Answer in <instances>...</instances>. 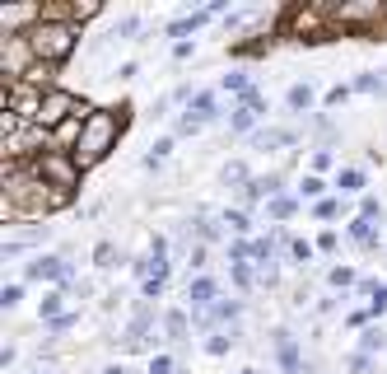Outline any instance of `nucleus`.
I'll return each mask as SVG.
<instances>
[{"mask_svg":"<svg viewBox=\"0 0 387 374\" xmlns=\"http://www.w3.org/2000/svg\"><path fill=\"white\" fill-rule=\"evenodd\" d=\"M126 112L131 108H117V112H89V122H84V132L79 140L70 145V160L79 169H94V164L107 160V150L117 145V136L126 132Z\"/></svg>","mask_w":387,"mask_h":374,"instance_id":"obj_1","label":"nucleus"},{"mask_svg":"<svg viewBox=\"0 0 387 374\" xmlns=\"http://www.w3.org/2000/svg\"><path fill=\"white\" fill-rule=\"evenodd\" d=\"M24 38H28V47H33V56L42 66H61L79 47V24H70V19H42L38 28H28Z\"/></svg>","mask_w":387,"mask_h":374,"instance_id":"obj_2","label":"nucleus"},{"mask_svg":"<svg viewBox=\"0 0 387 374\" xmlns=\"http://www.w3.org/2000/svg\"><path fill=\"white\" fill-rule=\"evenodd\" d=\"M75 117H89L84 99L70 94V89H47L42 112H38V127H42V132H61V127H66V122H75Z\"/></svg>","mask_w":387,"mask_h":374,"instance_id":"obj_3","label":"nucleus"},{"mask_svg":"<svg viewBox=\"0 0 387 374\" xmlns=\"http://www.w3.org/2000/svg\"><path fill=\"white\" fill-rule=\"evenodd\" d=\"M33 169H38V178L47 187H56V192H75L79 173H84V169L70 160V150H47L42 160H33Z\"/></svg>","mask_w":387,"mask_h":374,"instance_id":"obj_4","label":"nucleus"},{"mask_svg":"<svg viewBox=\"0 0 387 374\" xmlns=\"http://www.w3.org/2000/svg\"><path fill=\"white\" fill-rule=\"evenodd\" d=\"M42 19H47V10H42V5H5V10H0V24L10 28V38H24L19 28H24V24L38 28Z\"/></svg>","mask_w":387,"mask_h":374,"instance_id":"obj_5","label":"nucleus"},{"mask_svg":"<svg viewBox=\"0 0 387 374\" xmlns=\"http://www.w3.org/2000/svg\"><path fill=\"white\" fill-rule=\"evenodd\" d=\"M28 281H70V267L47 253V258H33L28 262Z\"/></svg>","mask_w":387,"mask_h":374,"instance_id":"obj_6","label":"nucleus"},{"mask_svg":"<svg viewBox=\"0 0 387 374\" xmlns=\"http://www.w3.org/2000/svg\"><path fill=\"white\" fill-rule=\"evenodd\" d=\"M215 281L210 276H196V281H187V299H191V309H215Z\"/></svg>","mask_w":387,"mask_h":374,"instance_id":"obj_7","label":"nucleus"},{"mask_svg":"<svg viewBox=\"0 0 387 374\" xmlns=\"http://www.w3.org/2000/svg\"><path fill=\"white\" fill-rule=\"evenodd\" d=\"M276 356H280V365H284V374H299V347H294V337L289 332H276Z\"/></svg>","mask_w":387,"mask_h":374,"instance_id":"obj_8","label":"nucleus"},{"mask_svg":"<svg viewBox=\"0 0 387 374\" xmlns=\"http://www.w3.org/2000/svg\"><path fill=\"white\" fill-rule=\"evenodd\" d=\"M238 314H243V304H238V299H224V304H215V309H206V314H201V327H210V323H229V319H238Z\"/></svg>","mask_w":387,"mask_h":374,"instance_id":"obj_9","label":"nucleus"},{"mask_svg":"<svg viewBox=\"0 0 387 374\" xmlns=\"http://www.w3.org/2000/svg\"><path fill=\"white\" fill-rule=\"evenodd\" d=\"M210 19V10H196V14H182V19H173L168 24V38H182V33H196V28Z\"/></svg>","mask_w":387,"mask_h":374,"instance_id":"obj_10","label":"nucleus"},{"mask_svg":"<svg viewBox=\"0 0 387 374\" xmlns=\"http://www.w3.org/2000/svg\"><path fill=\"white\" fill-rule=\"evenodd\" d=\"M284 103L294 108V112H308V108H312V84H308V80H304V84H289Z\"/></svg>","mask_w":387,"mask_h":374,"instance_id":"obj_11","label":"nucleus"},{"mask_svg":"<svg viewBox=\"0 0 387 374\" xmlns=\"http://www.w3.org/2000/svg\"><path fill=\"white\" fill-rule=\"evenodd\" d=\"M299 140V132H257V150H276V145H294Z\"/></svg>","mask_w":387,"mask_h":374,"instance_id":"obj_12","label":"nucleus"},{"mask_svg":"<svg viewBox=\"0 0 387 374\" xmlns=\"http://www.w3.org/2000/svg\"><path fill=\"white\" fill-rule=\"evenodd\" d=\"M350 239L364 243V248H378V234H373V225H369L364 215H355V220H350Z\"/></svg>","mask_w":387,"mask_h":374,"instance_id":"obj_13","label":"nucleus"},{"mask_svg":"<svg viewBox=\"0 0 387 374\" xmlns=\"http://www.w3.org/2000/svg\"><path fill=\"white\" fill-rule=\"evenodd\" d=\"M163 327H168V337H173V342H187V314H182V309H168Z\"/></svg>","mask_w":387,"mask_h":374,"instance_id":"obj_14","label":"nucleus"},{"mask_svg":"<svg viewBox=\"0 0 387 374\" xmlns=\"http://www.w3.org/2000/svg\"><path fill=\"white\" fill-rule=\"evenodd\" d=\"M336 187L350 197V192H360V187H364V173H360V169H341V173H336Z\"/></svg>","mask_w":387,"mask_h":374,"instance_id":"obj_15","label":"nucleus"},{"mask_svg":"<svg viewBox=\"0 0 387 374\" xmlns=\"http://www.w3.org/2000/svg\"><path fill=\"white\" fill-rule=\"evenodd\" d=\"M252 122H257V112H252V108H233V122H229V132H252Z\"/></svg>","mask_w":387,"mask_h":374,"instance_id":"obj_16","label":"nucleus"},{"mask_svg":"<svg viewBox=\"0 0 387 374\" xmlns=\"http://www.w3.org/2000/svg\"><path fill=\"white\" fill-rule=\"evenodd\" d=\"M294 206H299L294 197H271V220H289V215H294Z\"/></svg>","mask_w":387,"mask_h":374,"instance_id":"obj_17","label":"nucleus"},{"mask_svg":"<svg viewBox=\"0 0 387 374\" xmlns=\"http://www.w3.org/2000/svg\"><path fill=\"white\" fill-rule=\"evenodd\" d=\"M360 347H364V356H369V351H383V347H387V332H383V327H369Z\"/></svg>","mask_w":387,"mask_h":374,"instance_id":"obj_18","label":"nucleus"},{"mask_svg":"<svg viewBox=\"0 0 387 374\" xmlns=\"http://www.w3.org/2000/svg\"><path fill=\"white\" fill-rule=\"evenodd\" d=\"M224 225H229L233 234H248V229H252V220H248V211H224Z\"/></svg>","mask_w":387,"mask_h":374,"instance_id":"obj_19","label":"nucleus"},{"mask_svg":"<svg viewBox=\"0 0 387 374\" xmlns=\"http://www.w3.org/2000/svg\"><path fill=\"white\" fill-rule=\"evenodd\" d=\"M61 299H66L61 290H52L47 299H42V319H47V323H56V319H61Z\"/></svg>","mask_w":387,"mask_h":374,"instance_id":"obj_20","label":"nucleus"},{"mask_svg":"<svg viewBox=\"0 0 387 374\" xmlns=\"http://www.w3.org/2000/svg\"><path fill=\"white\" fill-rule=\"evenodd\" d=\"M322 192H327V183H322L317 173H308V178L299 183V197H322ZM322 201H327V197H322Z\"/></svg>","mask_w":387,"mask_h":374,"instance_id":"obj_21","label":"nucleus"},{"mask_svg":"<svg viewBox=\"0 0 387 374\" xmlns=\"http://www.w3.org/2000/svg\"><path fill=\"white\" fill-rule=\"evenodd\" d=\"M224 89H233V94L243 99V94H248L252 84H248V75H243V71H229V75H224Z\"/></svg>","mask_w":387,"mask_h":374,"instance_id":"obj_22","label":"nucleus"},{"mask_svg":"<svg viewBox=\"0 0 387 374\" xmlns=\"http://www.w3.org/2000/svg\"><path fill=\"white\" fill-rule=\"evenodd\" d=\"M94 14H103V5H70V24H79V19H94Z\"/></svg>","mask_w":387,"mask_h":374,"instance_id":"obj_23","label":"nucleus"},{"mask_svg":"<svg viewBox=\"0 0 387 374\" xmlns=\"http://www.w3.org/2000/svg\"><path fill=\"white\" fill-rule=\"evenodd\" d=\"M206 122H210V117H201V112H191V108H187V117H182V127H178V132H182V136H191V132H201Z\"/></svg>","mask_w":387,"mask_h":374,"instance_id":"obj_24","label":"nucleus"},{"mask_svg":"<svg viewBox=\"0 0 387 374\" xmlns=\"http://www.w3.org/2000/svg\"><path fill=\"white\" fill-rule=\"evenodd\" d=\"M289 258H294V262H312V243L308 239H294V243H289Z\"/></svg>","mask_w":387,"mask_h":374,"instance_id":"obj_25","label":"nucleus"},{"mask_svg":"<svg viewBox=\"0 0 387 374\" xmlns=\"http://www.w3.org/2000/svg\"><path fill=\"white\" fill-rule=\"evenodd\" d=\"M117 33H122V38H126V33H140V19H135V14H122V19L112 24V38H117Z\"/></svg>","mask_w":387,"mask_h":374,"instance_id":"obj_26","label":"nucleus"},{"mask_svg":"<svg viewBox=\"0 0 387 374\" xmlns=\"http://www.w3.org/2000/svg\"><path fill=\"white\" fill-rule=\"evenodd\" d=\"M229 347H233V332H229V337H224V332H215V337L206 342V351H210V356H224Z\"/></svg>","mask_w":387,"mask_h":374,"instance_id":"obj_27","label":"nucleus"},{"mask_svg":"<svg viewBox=\"0 0 387 374\" xmlns=\"http://www.w3.org/2000/svg\"><path fill=\"white\" fill-rule=\"evenodd\" d=\"M224 183H252V178H248V169H243V164H224Z\"/></svg>","mask_w":387,"mask_h":374,"instance_id":"obj_28","label":"nucleus"},{"mask_svg":"<svg viewBox=\"0 0 387 374\" xmlns=\"http://www.w3.org/2000/svg\"><path fill=\"white\" fill-rule=\"evenodd\" d=\"M94 258H98V267H117V262H112V258H117V248H112V243H98V248H94Z\"/></svg>","mask_w":387,"mask_h":374,"instance_id":"obj_29","label":"nucleus"},{"mask_svg":"<svg viewBox=\"0 0 387 374\" xmlns=\"http://www.w3.org/2000/svg\"><path fill=\"white\" fill-rule=\"evenodd\" d=\"M19 299H24V286H5V290H0V304H5V309H14Z\"/></svg>","mask_w":387,"mask_h":374,"instance_id":"obj_30","label":"nucleus"},{"mask_svg":"<svg viewBox=\"0 0 387 374\" xmlns=\"http://www.w3.org/2000/svg\"><path fill=\"white\" fill-rule=\"evenodd\" d=\"M150 374H178V365H173L168 356H155V360H150Z\"/></svg>","mask_w":387,"mask_h":374,"instance_id":"obj_31","label":"nucleus"},{"mask_svg":"<svg viewBox=\"0 0 387 374\" xmlns=\"http://www.w3.org/2000/svg\"><path fill=\"white\" fill-rule=\"evenodd\" d=\"M233 281H238V286H243V290H248V286H252V271H248V262H233Z\"/></svg>","mask_w":387,"mask_h":374,"instance_id":"obj_32","label":"nucleus"},{"mask_svg":"<svg viewBox=\"0 0 387 374\" xmlns=\"http://www.w3.org/2000/svg\"><path fill=\"white\" fill-rule=\"evenodd\" d=\"M350 89H355V84H336V89H327V108H336L345 94H350Z\"/></svg>","mask_w":387,"mask_h":374,"instance_id":"obj_33","label":"nucleus"},{"mask_svg":"<svg viewBox=\"0 0 387 374\" xmlns=\"http://www.w3.org/2000/svg\"><path fill=\"white\" fill-rule=\"evenodd\" d=\"M332 286H355V271H350V267H336L332 271Z\"/></svg>","mask_w":387,"mask_h":374,"instance_id":"obj_34","label":"nucleus"},{"mask_svg":"<svg viewBox=\"0 0 387 374\" xmlns=\"http://www.w3.org/2000/svg\"><path fill=\"white\" fill-rule=\"evenodd\" d=\"M336 211H341V201H332V197H327V201H317V215H322V220H332Z\"/></svg>","mask_w":387,"mask_h":374,"instance_id":"obj_35","label":"nucleus"},{"mask_svg":"<svg viewBox=\"0 0 387 374\" xmlns=\"http://www.w3.org/2000/svg\"><path fill=\"white\" fill-rule=\"evenodd\" d=\"M350 370H355V374H369V370H373V360H369V356H364V351H360V356L350 360Z\"/></svg>","mask_w":387,"mask_h":374,"instance_id":"obj_36","label":"nucleus"},{"mask_svg":"<svg viewBox=\"0 0 387 374\" xmlns=\"http://www.w3.org/2000/svg\"><path fill=\"white\" fill-rule=\"evenodd\" d=\"M360 215H364V220H373V215H378V201H373V197H364V201H360Z\"/></svg>","mask_w":387,"mask_h":374,"instance_id":"obj_37","label":"nucleus"},{"mask_svg":"<svg viewBox=\"0 0 387 374\" xmlns=\"http://www.w3.org/2000/svg\"><path fill=\"white\" fill-rule=\"evenodd\" d=\"M66 327H75V314H61V319L52 323V332H66Z\"/></svg>","mask_w":387,"mask_h":374,"instance_id":"obj_38","label":"nucleus"},{"mask_svg":"<svg viewBox=\"0 0 387 374\" xmlns=\"http://www.w3.org/2000/svg\"><path fill=\"white\" fill-rule=\"evenodd\" d=\"M378 94H387V71H383V75H378Z\"/></svg>","mask_w":387,"mask_h":374,"instance_id":"obj_39","label":"nucleus"},{"mask_svg":"<svg viewBox=\"0 0 387 374\" xmlns=\"http://www.w3.org/2000/svg\"><path fill=\"white\" fill-rule=\"evenodd\" d=\"M103 374H126V370H122V365H107V370Z\"/></svg>","mask_w":387,"mask_h":374,"instance_id":"obj_40","label":"nucleus"},{"mask_svg":"<svg viewBox=\"0 0 387 374\" xmlns=\"http://www.w3.org/2000/svg\"><path fill=\"white\" fill-rule=\"evenodd\" d=\"M243 374H257V370H243Z\"/></svg>","mask_w":387,"mask_h":374,"instance_id":"obj_41","label":"nucleus"}]
</instances>
